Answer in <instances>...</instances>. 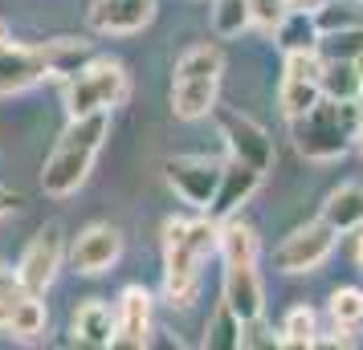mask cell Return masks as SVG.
I'll return each instance as SVG.
<instances>
[{
  "label": "cell",
  "instance_id": "obj_8",
  "mask_svg": "<svg viewBox=\"0 0 363 350\" xmlns=\"http://www.w3.org/2000/svg\"><path fill=\"white\" fill-rule=\"evenodd\" d=\"M66 265V233H62V224H41L33 236H29V245L21 252L17 261V277L25 285V293H37V298H45L50 293V285L57 281V269Z\"/></svg>",
  "mask_w": 363,
  "mask_h": 350
},
{
  "label": "cell",
  "instance_id": "obj_2",
  "mask_svg": "<svg viewBox=\"0 0 363 350\" xmlns=\"http://www.w3.org/2000/svg\"><path fill=\"white\" fill-rule=\"evenodd\" d=\"M106 134H111V115L69 118L66 131L57 134L53 151L45 155V167H41V192L53 196V200L74 196V192L90 180V171H94L102 147H106Z\"/></svg>",
  "mask_w": 363,
  "mask_h": 350
},
{
  "label": "cell",
  "instance_id": "obj_14",
  "mask_svg": "<svg viewBox=\"0 0 363 350\" xmlns=\"http://www.w3.org/2000/svg\"><path fill=\"white\" fill-rule=\"evenodd\" d=\"M151 310H155V298L143 285H127L115 301V338L111 346L118 350H143L151 342Z\"/></svg>",
  "mask_w": 363,
  "mask_h": 350
},
{
  "label": "cell",
  "instance_id": "obj_21",
  "mask_svg": "<svg viewBox=\"0 0 363 350\" xmlns=\"http://www.w3.org/2000/svg\"><path fill=\"white\" fill-rule=\"evenodd\" d=\"M274 37H278L281 57L286 53H318V41H323L318 25H314V13H302V8H290L281 17V25L274 29Z\"/></svg>",
  "mask_w": 363,
  "mask_h": 350
},
{
  "label": "cell",
  "instance_id": "obj_35",
  "mask_svg": "<svg viewBox=\"0 0 363 350\" xmlns=\"http://www.w3.org/2000/svg\"><path fill=\"white\" fill-rule=\"evenodd\" d=\"M327 0H290V8H302V13H314V8H323Z\"/></svg>",
  "mask_w": 363,
  "mask_h": 350
},
{
  "label": "cell",
  "instance_id": "obj_37",
  "mask_svg": "<svg viewBox=\"0 0 363 350\" xmlns=\"http://www.w3.org/2000/svg\"><path fill=\"white\" fill-rule=\"evenodd\" d=\"M351 66H355V74H359V86H363V53L355 57V62H351Z\"/></svg>",
  "mask_w": 363,
  "mask_h": 350
},
{
  "label": "cell",
  "instance_id": "obj_6",
  "mask_svg": "<svg viewBox=\"0 0 363 350\" xmlns=\"http://www.w3.org/2000/svg\"><path fill=\"white\" fill-rule=\"evenodd\" d=\"M131 94V74L115 57H90L74 78H66V115H111Z\"/></svg>",
  "mask_w": 363,
  "mask_h": 350
},
{
  "label": "cell",
  "instance_id": "obj_23",
  "mask_svg": "<svg viewBox=\"0 0 363 350\" xmlns=\"http://www.w3.org/2000/svg\"><path fill=\"white\" fill-rule=\"evenodd\" d=\"M327 322L339 330H363V289L359 285H339L327 298Z\"/></svg>",
  "mask_w": 363,
  "mask_h": 350
},
{
  "label": "cell",
  "instance_id": "obj_28",
  "mask_svg": "<svg viewBox=\"0 0 363 350\" xmlns=\"http://www.w3.org/2000/svg\"><path fill=\"white\" fill-rule=\"evenodd\" d=\"M359 53H363V25L339 29V33H323V41H318V57L323 62H355Z\"/></svg>",
  "mask_w": 363,
  "mask_h": 350
},
{
  "label": "cell",
  "instance_id": "obj_20",
  "mask_svg": "<svg viewBox=\"0 0 363 350\" xmlns=\"http://www.w3.org/2000/svg\"><path fill=\"white\" fill-rule=\"evenodd\" d=\"M216 224H220V233H216V252H220V261H225V265H229V261H253V265H257V257H262L257 228L245 224L241 216L216 220Z\"/></svg>",
  "mask_w": 363,
  "mask_h": 350
},
{
  "label": "cell",
  "instance_id": "obj_34",
  "mask_svg": "<svg viewBox=\"0 0 363 350\" xmlns=\"http://www.w3.org/2000/svg\"><path fill=\"white\" fill-rule=\"evenodd\" d=\"M351 147L363 155V102H359V118H355V131H351Z\"/></svg>",
  "mask_w": 363,
  "mask_h": 350
},
{
  "label": "cell",
  "instance_id": "obj_18",
  "mask_svg": "<svg viewBox=\"0 0 363 350\" xmlns=\"http://www.w3.org/2000/svg\"><path fill=\"white\" fill-rule=\"evenodd\" d=\"M318 216L327 220L339 236L363 228V180H347V184L330 187Z\"/></svg>",
  "mask_w": 363,
  "mask_h": 350
},
{
  "label": "cell",
  "instance_id": "obj_26",
  "mask_svg": "<svg viewBox=\"0 0 363 350\" xmlns=\"http://www.w3.org/2000/svg\"><path fill=\"white\" fill-rule=\"evenodd\" d=\"M204 346H213V350H241V317L233 314L225 301L213 310L208 326H204Z\"/></svg>",
  "mask_w": 363,
  "mask_h": 350
},
{
  "label": "cell",
  "instance_id": "obj_1",
  "mask_svg": "<svg viewBox=\"0 0 363 350\" xmlns=\"http://www.w3.org/2000/svg\"><path fill=\"white\" fill-rule=\"evenodd\" d=\"M216 233H220V224L208 212L192 220H164V301L172 310H188L196 301L204 265H208V257H216Z\"/></svg>",
  "mask_w": 363,
  "mask_h": 350
},
{
  "label": "cell",
  "instance_id": "obj_3",
  "mask_svg": "<svg viewBox=\"0 0 363 350\" xmlns=\"http://www.w3.org/2000/svg\"><path fill=\"white\" fill-rule=\"evenodd\" d=\"M94 57V49L86 41H41V45H4L0 49V94H21V90H33L45 78H74L78 69Z\"/></svg>",
  "mask_w": 363,
  "mask_h": 350
},
{
  "label": "cell",
  "instance_id": "obj_31",
  "mask_svg": "<svg viewBox=\"0 0 363 350\" xmlns=\"http://www.w3.org/2000/svg\"><path fill=\"white\" fill-rule=\"evenodd\" d=\"M21 298H25V285H21L17 269H0V322H4V314H9Z\"/></svg>",
  "mask_w": 363,
  "mask_h": 350
},
{
  "label": "cell",
  "instance_id": "obj_11",
  "mask_svg": "<svg viewBox=\"0 0 363 350\" xmlns=\"http://www.w3.org/2000/svg\"><path fill=\"white\" fill-rule=\"evenodd\" d=\"M69 265L74 273H82V277H99V273H111L118 265V257H123V233H118L115 224H86L82 233L69 240Z\"/></svg>",
  "mask_w": 363,
  "mask_h": 350
},
{
  "label": "cell",
  "instance_id": "obj_22",
  "mask_svg": "<svg viewBox=\"0 0 363 350\" xmlns=\"http://www.w3.org/2000/svg\"><path fill=\"white\" fill-rule=\"evenodd\" d=\"M45 326H50V310H45V301L37 298V293H25V298L4 314V322H0V330H9L13 338H21V342L41 338Z\"/></svg>",
  "mask_w": 363,
  "mask_h": 350
},
{
  "label": "cell",
  "instance_id": "obj_17",
  "mask_svg": "<svg viewBox=\"0 0 363 350\" xmlns=\"http://www.w3.org/2000/svg\"><path fill=\"white\" fill-rule=\"evenodd\" d=\"M69 334L82 346H111V338H115V305H106L102 298L78 301L74 314H69Z\"/></svg>",
  "mask_w": 363,
  "mask_h": 350
},
{
  "label": "cell",
  "instance_id": "obj_36",
  "mask_svg": "<svg viewBox=\"0 0 363 350\" xmlns=\"http://www.w3.org/2000/svg\"><path fill=\"white\" fill-rule=\"evenodd\" d=\"M4 45H13V29H9V21L0 17V49H4Z\"/></svg>",
  "mask_w": 363,
  "mask_h": 350
},
{
  "label": "cell",
  "instance_id": "obj_33",
  "mask_svg": "<svg viewBox=\"0 0 363 350\" xmlns=\"http://www.w3.org/2000/svg\"><path fill=\"white\" fill-rule=\"evenodd\" d=\"M351 261H355V269L363 273V228H355V245H351Z\"/></svg>",
  "mask_w": 363,
  "mask_h": 350
},
{
  "label": "cell",
  "instance_id": "obj_30",
  "mask_svg": "<svg viewBox=\"0 0 363 350\" xmlns=\"http://www.w3.org/2000/svg\"><path fill=\"white\" fill-rule=\"evenodd\" d=\"M257 346V350H274L278 346V334L265 326L262 317H253V322H241V350Z\"/></svg>",
  "mask_w": 363,
  "mask_h": 350
},
{
  "label": "cell",
  "instance_id": "obj_19",
  "mask_svg": "<svg viewBox=\"0 0 363 350\" xmlns=\"http://www.w3.org/2000/svg\"><path fill=\"white\" fill-rule=\"evenodd\" d=\"M318 338H323V326H318V310L306 305V301H298L286 310L278 326V350H314L318 346Z\"/></svg>",
  "mask_w": 363,
  "mask_h": 350
},
{
  "label": "cell",
  "instance_id": "obj_29",
  "mask_svg": "<svg viewBox=\"0 0 363 350\" xmlns=\"http://www.w3.org/2000/svg\"><path fill=\"white\" fill-rule=\"evenodd\" d=\"M286 13H290V0H249V21L262 33H274Z\"/></svg>",
  "mask_w": 363,
  "mask_h": 350
},
{
  "label": "cell",
  "instance_id": "obj_7",
  "mask_svg": "<svg viewBox=\"0 0 363 350\" xmlns=\"http://www.w3.org/2000/svg\"><path fill=\"white\" fill-rule=\"evenodd\" d=\"M339 245V233L330 228L327 220H306L298 224L294 233H286L274 249V269L286 273V277H302V273H314L330 261V252Z\"/></svg>",
  "mask_w": 363,
  "mask_h": 350
},
{
  "label": "cell",
  "instance_id": "obj_27",
  "mask_svg": "<svg viewBox=\"0 0 363 350\" xmlns=\"http://www.w3.org/2000/svg\"><path fill=\"white\" fill-rule=\"evenodd\" d=\"M314 25H318V33L355 29V25H363V0H327L323 8H314Z\"/></svg>",
  "mask_w": 363,
  "mask_h": 350
},
{
  "label": "cell",
  "instance_id": "obj_10",
  "mask_svg": "<svg viewBox=\"0 0 363 350\" xmlns=\"http://www.w3.org/2000/svg\"><path fill=\"white\" fill-rule=\"evenodd\" d=\"M164 180L184 204H192L196 212H208L213 192L220 184V159H208V155H176V159L164 163Z\"/></svg>",
  "mask_w": 363,
  "mask_h": 350
},
{
  "label": "cell",
  "instance_id": "obj_4",
  "mask_svg": "<svg viewBox=\"0 0 363 350\" xmlns=\"http://www.w3.org/2000/svg\"><path fill=\"white\" fill-rule=\"evenodd\" d=\"M220 78H225V53L213 41L184 49L172 69V115L180 122L208 118L220 98Z\"/></svg>",
  "mask_w": 363,
  "mask_h": 350
},
{
  "label": "cell",
  "instance_id": "obj_13",
  "mask_svg": "<svg viewBox=\"0 0 363 350\" xmlns=\"http://www.w3.org/2000/svg\"><path fill=\"white\" fill-rule=\"evenodd\" d=\"M155 21V0H90L86 29L94 37H131Z\"/></svg>",
  "mask_w": 363,
  "mask_h": 350
},
{
  "label": "cell",
  "instance_id": "obj_16",
  "mask_svg": "<svg viewBox=\"0 0 363 350\" xmlns=\"http://www.w3.org/2000/svg\"><path fill=\"white\" fill-rule=\"evenodd\" d=\"M262 180H265V175L257 171V167H249V163H237V159L220 163V184H216V192H213L208 216H213V220L237 216V212H241V208L257 196Z\"/></svg>",
  "mask_w": 363,
  "mask_h": 350
},
{
  "label": "cell",
  "instance_id": "obj_15",
  "mask_svg": "<svg viewBox=\"0 0 363 350\" xmlns=\"http://www.w3.org/2000/svg\"><path fill=\"white\" fill-rule=\"evenodd\" d=\"M220 301L229 305L241 322L265 317V285L253 261H229L225 277H220Z\"/></svg>",
  "mask_w": 363,
  "mask_h": 350
},
{
  "label": "cell",
  "instance_id": "obj_9",
  "mask_svg": "<svg viewBox=\"0 0 363 350\" xmlns=\"http://www.w3.org/2000/svg\"><path fill=\"white\" fill-rule=\"evenodd\" d=\"M213 115H216V122H220V139H225V147H229V159L249 163V167H257L262 175H269L274 163H278L274 134L265 131L257 118L237 115V110H213Z\"/></svg>",
  "mask_w": 363,
  "mask_h": 350
},
{
  "label": "cell",
  "instance_id": "obj_5",
  "mask_svg": "<svg viewBox=\"0 0 363 350\" xmlns=\"http://www.w3.org/2000/svg\"><path fill=\"white\" fill-rule=\"evenodd\" d=\"M359 102L363 98H318L306 115L290 118V139L294 151L311 163H335L351 151V131H355V118H359Z\"/></svg>",
  "mask_w": 363,
  "mask_h": 350
},
{
  "label": "cell",
  "instance_id": "obj_24",
  "mask_svg": "<svg viewBox=\"0 0 363 350\" xmlns=\"http://www.w3.org/2000/svg\"><path fill=\"white\" fill-rule=\"evenodd\" d=\"M208 21H213V33L233 41L245 29H253L249 21V0H208Z\"/></svg>",
  "mask_w": 363,
  "mask_h": 350
},
{
  "label": "cell",
  "instance_id": "obj_12",
  "mask_svg": "<svg viewBox=\"0 0 363 350\" xmlns=\"http://www.w3.org/2000/svg\"><path fill=\"white\" fill-rule=\"evenodd\" d=\"M323 57L318 53H286V69H281V86H278V106L286 118L306 115L314 102L323 98Z\"/></svg>",
  "mask_w": 363,
  "mask_h": 350
},
{
  "label": "cell",
  "instance_id": "obj_25",
  "mask_svg": "<svg viewBox=\"0 0 363 350\" xmlns=\"http://www.w3.org/2000/svg\"><path fill=\"white\" fill-rule=\"evenodd\" d=\"M318 86H323V98H335V102L363 98L359 74H355V66H351V62H323Z\"/></svg>",
  "mask_w": 363,
  "mask_h": 350
},
{
  "label": "cell",
  "instance_id": "obj_32",
  "mask_svg": "<svg viewBox=\"0 0 363 350\" xmlns=\"http://www.w3.org/2000/svg\"><path fill=\"white\" fill-rule=\"evenodd\" d=\"M21 204H25V196H21V192H9V187H0V216L17 212Z\"/></svg>",
  "mask_w": 363,
  "mask_h": 350
}]
</instances>
